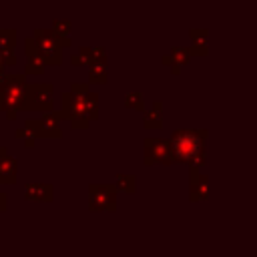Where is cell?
Instances as JSON below:
<instances>
[{
    "label": "cell",
    "mask_w": 257,
    "mask_h": 257,
    "mask_svg": "<svg viewBox=\"0 0 257 257\" xmlns=\"http://www.w3.org/2000/svg\"><path fill=\"white\" fill-rule=\"evenodd\" d=\"M171 145L179 161L203 163V137L199 133H175Z\"/></svg>",
    "instance_id": "6da1fadb"
},
{
    "label": "cell",
    "mask_w": 257,
    "mask_h": 257,
    "mask_svg": "<svg viewBox=\"0 0 257 257\" xmlns=\"http://www.w3.org/2000/svg\"><path fill=\"white\" fill-rule=\"evenodd\" d=\"M24 100V86H22V78H10V82L6 84L2 96H0V108L12 110L16 106H20V102Z\"/></svg>",
    "instance_id": "7a4b0ae2"
},
{
    "label": "cell",
    "mask_w": 257,
    "mask_h": 257,
    "mask_svg": "<svg viewBox=\"0 0 257 257\" xmlns=\"http://www.w3.org/2000/svg\"><path fill=\"white\" fill-rule=\"evenodd\" d=\"M151 143V141H149ZM153 145V161H161V163H169V157H171V143L167 141H155L151 143ZM151 161V163H153Z\"/></svg>",
    "instance_id": "3957f363"
},
{
    "label": "cell",
    "mask_w": 257,
    "mask_h": 257,
    "mask_svg": "<svg viewBox=\"0 0 257 257\" xmlns=\"http://www.w3.org/2000/svg\"><path fill=\"white\" fill-rule=\"evenodd\" d=\"M0 84H2V74H0Z\"/></svg>",
    "instance_id": "277c9868"
}]
</instances>
